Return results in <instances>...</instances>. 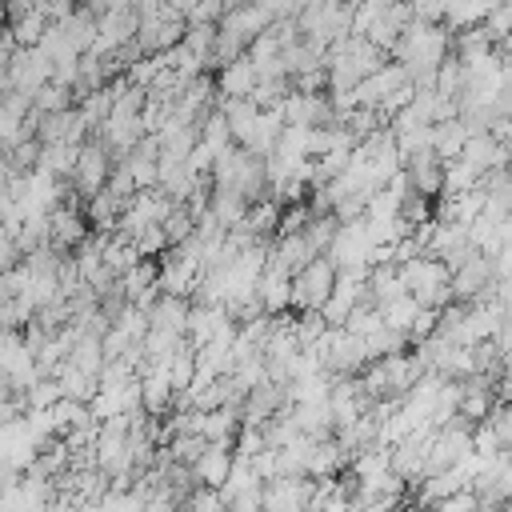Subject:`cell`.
<instances>
[{"label": "cell", "mask_w": 512, "mask_h": 512, "mask_svg": "<svg viewBox=\"0 0 512 512\" xmlns=\"http://www.w3.org/2000/svg\"><path fill=\"white\" fill-rule=\"evenodd\" d=\"M448 52H452V36L436 20H412L400 32L396 48H392V56L408 68V76H412L416 88H428V84L436 88V68L444 64Z\"/></svg>", "instance_id": "obj_1"}, {"label": "cell", "mask_w": 512, "mask_h": 512, "mask_svg": "<svg viewBox=\"0 0 512 512\" xmlns=\"http://www.w3.org/2000/svg\"><path fill=\"white\" fill-rule=\"evenodd\" d=\"M400 276H404V288L424 304V308H444L452 304V268L432 256V252H416L408 260H400Z\"/></svg>", "instance_id": "obj_2"}, {"label": "cell", "mask_w": 512, "mask_h": 512, "mask_svg": "<svg viewBox=\"0 0 512 512\" xmlns=\"http://www.w3.org/2000/svg\"><path fill=\"white\" fill-rule=\"evenodd\" d=\"M112 164H116V152L100 140V136H88L84 144H80V156H76V168H72V176H68V184H72V196L84 204V200H92L104 184H108V176H112Z\"/></svg>", "instance_id": "obj_3"}, {"label": "cell", "mask_w": 512, "mask_h": 512, "mask_svg": "<svg viewBox=\"0 0 512 512\" xmlns=\"http://www.w3.org/2000/svg\"><path fill=\"white\" fill-rule=\"evenodd\" d=\"M336 276H340V268L332 264V256L316 252L300 272H292V308H324Z\"/></svg>", "instance_id": "obj_4"}, {"label": "cell", "mask_w": 512, "mask_h": 512, "mask_svg": "<svg viewBox=\"0 0 512 512\" xmlns=\"http://www.w3.org/2000/svg\"><path fill=\"white\" fill-rule=\"evenodd\" d=\"M492 284H496V264L480 248L452 268V296L456 300H480V296L492 292Z\"/></svg>", "instance_id": "obj_5"}, {"label": "cell", "mask_w": 512, "mask_h": 512, "mask_svg": "<svg viewBox=\"0 0 512 512\" xmlns=\"http://www.w3.org/2000/svg\"><path fill=\"white\" fill-rule=\"evenodd\" d=\"M328 404H332V424H336V432H344V428H352V424L372 408V396L364 392L360 376H332Z\"/></svg>", "instance_id": "obj_6"}, {"label": "cell", "mask_w": 512, "mask_h": 512, "mask_svg": "<svg viewBox=\"0 0 512 512\" xmlns=\"http://www.w3.org/2000/svg\"><path fill=\"white\" fill-rule=\"evenodd\" d=\"M372 232H368V220H348L336 228L332 244H328V256L336 268H352V264H372Z\"/></svg>", "instance_id": "obj_7"}, {"label": "cell", "mask_w": 512, "mask_h": 512, "mask_svg": "<svg viewBox=\"0 0 512 512\" xmlns=\"http://www.w3.org/2000/svg\"><path fill=\"white\" fill-rule=\"evenodd\" d=\"M8 80H12V88L36 96V88L52 80V60H48V52H44L40 44H20V48L12 52V60H8Z\"/></svg>", "instance_id": "obj_8"}, {"label": "cell", "mask_w": 512, "mask_h": 512, "mask_svg": "<svg viewBox=\"0 0 512 512\" xmlns=\"http://www.w3.org/2000/svg\"><path fill=\"white\" fill-rule=\"evenodd\" d=\"M280 116L284 124H304V128H328L336 124V112H332V100L328 92H288L284 104H280Z\"/></svg>", "instance_id": "obj_9"}, {"label": "cell", "mask_w": 512, "mask_h": 512, "mask_svg": "<svg viewBox=\"0 0 512 512\" xmlns=\"http://www.w3.org/2000/svg\"><path fill=\"white\" fill-rule=\"evenodd\" d=\"M92 232V224H88V216H84V208L80 204H56L52 212H48V244L52 248H60V252H72L84 236Z\"/></svg>", "instance_id": "obj_10"}, {"label": "cell", "mask_w": 512, "mask_h": 512, "mask_svg": "<svg viewBox=\"0 0 512 512\" xmlns=\"http://www.w3.org/2000/svg\"><path fill=\"white\" fill-rule=\"evenodd\" d=\"M36 136H40L44 144H48V140L84 144V140L92 136V128H88V120H84L80 104H68V108H60V112H44V116H40V128H36Z\"/></svg>", "instance_id": "obj_11"}, {"label": "cell", "mask_w": 512, "mask_h": 512, "mask_svg": "<svg viewBox=\"0 0 512 512\" xmlns=\"http://www.w3.org/2000/svg\"><path fill=\"white\" fill-rule=\"evenodd\" d=\"M404 172H408V180H412V188L420 196L436 200L444 192V156L436 148H420V152L404 156Z\"/></svg>", "instance_id": "obj_12"}, {"label": "cell", "mask_w": 512, "mask_h": 512, "mask_svg": "<svg viewBox=\"0 0 512 512\" xmlns=\"http://www.w3.org/2000/svg\"><path fill=\"white\" fill-rule=\"evenodd\" d=\"M408 80H412V76H408V68H404L400 60H392V64L384 60L376 72H368L364 80H356V88H352V92H356V104H372V108H376L388 92H396V88H400V84H408Z\"/></svg>", "instance_id": "obj_13"}, {"label": "cell", "mask_w": 512, "mask_h": 512, "mask_svg": "<svg viewBox=\"0 0 512 512\" xmlns=\"http://www.w3.org/2000/svg\"><path fill=\"white\" fill-rule=\"evenodd\" d=\"M308 500H312V476H272V480H264V508L292 512V508H308Z\"/></svg>", "instance_id": "obj_14"}, {"label": "cell", "mask_w": 512, "mask_h": 512, "mask_svg": "<svg viewBox=\"0 0 512 512\" xmlns=\"http://www.w3.org/2000/svg\"><path fill=\"white\" fill-rule=\"evenodd\" d=\"M144 132H148V128H144V112H124V108H112L108 120L100 124V140H104L116 156H124Z\"/></svg>", "instance_id": "obj_15"}, {"label": "cell", "mask_w": 512, "mask_h": 512, "mask_svg": "<svg viewBox=\"0 0 512 512\" xmlns=\"http://www.w3.org/2000/svg\"><path fill=\"white\" fill-rule=\"evenodd\" d=\"M256 84H260V72H256V64H252V56H248V52L216 68V92H220L224 100L252 96V92H256Z\"/></svg>", "instance_id": "obj_16"}, {"label": "cell", "mask_w": 512, "mask_h": 512, "mask_svg": "<svg viewBox=\"0 0 512 512\" xmlns=\"http://www.w3.org/2000/svg\"><path fill=\"white\" fill-rule=\"evenodd\" d=\"M256 296H260V308L272 312V316L292 312V272H284V268H276L268 260L260 280H256Z\"/></svg>", "instance_id": "obj_17"}, {"label": "cell", "mask_w": 512, "mask_h": 512, "mask_svg": "<svg viewBox=\"0 0 512 512\" xmlns=\"http://www.w3.org/2000/svg\"><path fill=\"white\" fill-rule=\"evenodd\" d=\"M140 408L148 416H168L176 408V384L168 376V368H148L140 372Z\"/></svg>", "instance_id": "obj_18"}, {"label": "cell", "mask_w": 512, "mask_h": 512, "mask_svg": "<svg viewBox=\"0 0 512 512\" xmlns=\"http://www.w3.org/2000/svg\"><path fill=\"white\" fill-rule=\"evenodd\" d=\"M312 256H316V248L308 244L304 232H276V240H272V248H268V260H272L276 268H284V272H300Z\"/></svg>", "instance_id": "obj_19"}, {"label": "cell", "mask_w": 512, "mask_h": 512, "mask_svg": "<svg viewBox=\"0 0 512 512\" xmlns=\"http://www.w3.org/2000/svg\"><path fill=\"white\" fill-rule=\"evenodd\" d=\"M220 108H224V116H228V128H232V140L236 144H252V136H256V124H260V104L252 100V96H236V100H220Z\"/></svg>", "instance_id": "obj_20"}, {"label": "cell", "mask_w": 512, "mask_h": 512, "mask_svg": "<svg viewBox=\"0 0 512 512\" xmlns=\"http://www.w3.org/2000/svg\"><path fill=\"white\" fill-rule=\"evenodd\" d=\"M188 312H192V300L188 296L160 292V300L148 308V328H168V332L188 336Z\"/></svg>", "instance_id": "obj_21"}, {"label": "cell", "mask_w": 512, "mask_h": 512, "mask_svg": "<svg viewBox=\"0 0 512 512\" xmlns=\"http://www.w3.org/2000/svg\"><path fill=\"white\" fill-rule=\"evenodd\" d=\"M228 308L224 304H212V300H192V312H188V340L192 344H208L224 324H228Z\"/></svg>", "instance_id": "obj_22"}, {"label": "cell", "mask_w": 512, "mask_h": 512, "mask_svg": "<svg viewBox=\"0 0 512 512\" xmlns=\"http://www.w3.org/2000/svg\"><path fill=\"white\" fill-rule=\"evenodd\" d=\"M232 464H236V452H232V444H204V452L196 456V464H192V472H196V480L200 484H224L228 480V472H232Z\"/></svg>", "instance_id": "obj_23"}, {"label": "cell", "mask_w": 512, "mask_h": 512, "mask_svg": "<svg viewBox=\"0 0 512 512\" xmlns=\"http://www.w3.org/2000/svg\"><path fill=\"white\" fill-rule=\"evenodd\" d=\"M492 376H468V380H460V416L464 420H472V424H480L488 412H492V384H488Z\"/></svg>", "instance_id": "obj_24"}, {"label": "cell", "mask_w": 512, "mask_h": 512, "mask_svg": "<svg viewBox=\"0 0 512 512\" xmlns=\"http://www.w3.org/2000/svg\"><path fill=\"white\" fill-rule=\"evenodd\" d=\"M240 404H220V408H208L204 412V424H200V436L212 440V444H232L236 448V432H240Z\"/></svg>", "instance_id": "obj_25"}, {"label": "cell", "mask_w": 512, "mask_h": 512, "mask_svg": "<svg viewBox=\"0 0 512 512\" xmlns=\"http://www.w3.org/2000/svg\"><path fill=\"white\" fill-rule=\"evenodd\" d=\"M292 416H296L300 432H308V436H320V440H324V436L336 432L328 396H320V400H296V404H292Z\"/></svg>", "instance_id": "obj_26"}, {"label": "cell", "mask_w": 512, "mask_h": 512, "mask_svg": "<svg viewBox=\"0 0 512 512\" xmlns=\"http://www.w3.org/2000/svg\"><path fill=\"white\" fill-rule=\"evenodd\" d=\"M124 208H128V200H120L112 188H100L92 200H84V216H88V224L100 228V232H116V220H120Z\"/></svg>", "instance_id": "obj_27"}, {"label": "cell", "mask_w": 512, "mask_h": 512, "mask_svg": "<svg viewBox=\"0 0 512 512\" xmlns=\"http://www.w3.org/2000/svg\"><path fill=\"white\" fill-rule=\"evenodd\" d=\"M208 208L216 212V220L224 224V228H232V224H240L244 220V212L252 208L236 188H228V184H212L208 188Z\"/></svg>", "instance_id": "obj_28"}, {"label": "cell", "mask_w": 512, "mask_h": 512, "mask_svg": "<svg viewBox=\"0 0 512 512\" xmlns=\"http://www.w3.org/2000/svg\"><path fill=\"white\" fill-rule=\"evenodd\" d=\"M56 380H60L64 396H72V400H84V404H88V400L100 392V376H92V372L76 368L68 356L60 360V368H56Z\"/></svg>", "instance_id": "obj_29"}, {"label": "cell", "mask_w": 512, "mask_h": 512, "mask_svg": "<svg viewBox=\"0 0 512 512\" xmlns=\"http://www.w3.org/2000/svg\"><path fill=\"white\" fill-rule=\"evenodd\" d=\"M60 28H64V36L80 48V52H88L92 44H96V8H88V4H80V8H72L64 20H56Z\"/></svg>", "instance_id": "obj_30"}, {"label": "cell", "mask_w": 512, "mask_h": 512, "mask_svg": "<svg viewBox=\"0 0 512 512\" xmlns=\"http://www.w3.org/2000/svg\"><path fill=\"white\" fill-rule=\"evenodd\" d=\"M468 136H472V132H468V124H464L460 116H448V120L432 124V148H436L444 160L460 156V148H464V140H468Z\"/></svg>", "instance_id": "obj_31"}, {"label": "cell", "mask_w": 512, "mask_h": 512, "mask_svg": "<svg viewBox=\"0 0 512 512\" xmlns=\"http://www.w3.org/2000/svg\"><path fill=\"white\" fill-rule=\"evenodd\" d=\"M76 156H80V144L48 140V144L40 148V164H36V168H44V172H52V176L68 180V176H72V168H76Z\"/></svg>", "instance_id": "obj_32"}, {"label": "cell", "mask_w": 512, "mask_h": 512, "mask_svg": "<svg viewBox=\"0 0 512 512\" xmlns=\"http://www.w3.org/2000/svg\"><path fill=\"white\" fill-rule=\"evenodd\" d=\"M68 360L76 364V368H84V372H92V376H100V368H104V340L96 336V332H80L76 340H72V348H68Z\"/></svg>", "instance_id": "obj_33"}, {"label": "cell", "mask_w": 512, "mask_h": 512, "mask_svg": "<svg viewBox=\"0 0 512 512\" xmlns=\"http://www.w3.org/2000/svg\"><path fill=\"white\" fill-rule=\"evenodd\" d=\"M76 104H80V112H84L92 136H100V124H104L108 112H112V88H108V84H104V88H92V92H84Z\"/></svg>", "instance_id": "obj_34"}, {"label": "cell", "mask_w": 512, "mask_h": 512, "mask_svg": "<svg viewBox=\"0 0 512 512\" xmlns=\"http://www.w3.org/2000/svg\"><path fill=\"white\" fill-rule=\"evenodd\" d=\"M48 24H52L48 8H44V4H36L28 16H20V20H16V24H8V28H12L16 44H40V36L48 32Z\"/></svg>", "instance_id": "obj_35"}, {"label": "cell", "mask_w": 512, "mask_h": 512, "mask_svg": "<svg viewBox=\"0 0 512 512\" xmlns=\"http://www.w3.org/2000/svg\"><path fill=\"white\" fill-rule=\"evenodd\" d=\"M180 44L200 60V68H208L212 64V48H216V24H188Z\"/></svg>", "instance_id": "obj_36"}, {"label": "cell", "mask_w": 512, "mask_h": 512, "mask_svg": "<svg viewBox=\"0 0 512 512\" xmlns=\"http://www.w3.org/2000/svg\"><path fill=\"white\" fill-rule=\"evenodd\" d=\"M420 300L412 296V292H404V296H396V300H388V304H380V312H384V324H392V328H400V332H408L412 328V320L420 316Z\"/></svg>", "instance_id": "obj_37"}, {"label": "cell", "mask_w": 512, "mask_h": 512, "mask_svg": "<svg viewBox=\"0 0 512 512\" xmlns=\"http://www.w3.org/2000/svg\"><path fill=\"white\" fill-rule=\"evenodd\" d=\"M468 188H480V172L464 156L444 160V192H468Z\"/></svg>", "instance_id": "obj_38"}, {"label": "cell", "mask_w": 512, "mask_h": 512, "mask_svg": "<svg viewBox=\"0 0 512 512\" xmlns=\"http://www.w3.org/2000/svg\"><path fill=\"white\" fill-rule=\"evenodd\" d=\"M168 376H172L176 392H184V388L196 380V344H192V340H184V344L176 348V356L168 360Z\"/></svg>", "instance_id": "obj_39"}, {"label": "cell", "mask_w": 512, "mask_h": 512, "mask_svg": "<svg viewBox=\"0 0 512 512\" xmlns=\"http://www.w3.org/2000/svg\"><path fill=\"white\" fill-rule=\"evenodd\" d=\"M40 148H44L40 136H24V140H16V144L4 152V160H8L12 172H32V168L40 164Z\"/></svg>", "instance_id": "obj_40"}, {"label": "cell", "mask_w": 512, "mask_h": 512, "mask_svg": "<svg viewBox=\"0 0 512 512\" xmlns=\"http://www.w3.org/2000/svg\"><path fill=\"white\" fill-rule=\"evenodd\" d=\"M464 60L452 52V56H444V64L436 68V92H444V96H460L464 92Z\"/></svg>", "instance_id": "obj_41"}, {"label": "cell", "mask_w": 512, "mask_h": 512, "mask_svg": "<svg viewBox=\"0 0 512 512\" xmlns=\"http://www.w3.org/2000/svg\"><path fill=\"white\" fill-rule=\"evenodd\" d=\"M36 108L40 112H60V108H68V104H76V92L68 88V84H60V80H48V84H40L36 88Z\"/></svg>", "instance_id": "obj_42"}, {"label": "cell", "mask_w": 512, "mask_h": 512, "mask_svg": "<svg viewBox=\"0 0 512 512\" xmlns=\"http://www.w3.org/2000/svg\"><path fill=\"white\" fill-rule=\"evenodd\" d=\"M60 396H64L60 380H56V376H40V380L28 388V408H52Z\"/></svg>", "instance_id": "obj_43"}, {"label": "cell", "mask_w": 512, "mask_h": 512, "mask_svg": "<svg viewBox=\"0 0 512 512\" xmlns=\"http://www.w3.org/2000/svg\"><path fill=\"white\" fill-rule=\"evenodd\" d=\"M224 8H228V0H192L188 12H184V20L188 24H220L224 20Z\"/></svg>", "instance_id": "obj_44"}, {"label": "cell", "mask_w": 512, "mask_h": 512, "mask_svg": "<svg viewBox=\"0 0 512 512\" xmlns=\"http://www.w3.org/2000/svg\"><path fill=\"white\" fill-rule=\"evenodd\" d=\"M484 420L492 424V432L500 436V444H504V448H512V400H508V396H504V400H496V404H492V412H488Z\"/></svg>", "instance_id": "obj_45"}, {"label": "cell", "mask_w": 512, "mask_h": 512, "mask_svg": "<svg viewBox=\"0 0 512 512\" xmlns=\"http://www.w3.org/2000/svg\"><path fill=\"white\" fill-rule=\"evenodd\" d=\"M168 248V236H164V224H148L140 236H136V252L140 256H160Z\"/></svg>", "instance_id": "obj_46"}, {"label": "cell", "mask_w": 512, "mask_h": 512, "mask_svg": "<svg viewBox=\"0 0 512 512\" xmlns=\"http://www.w3.org/2000/svg\"><path fill=\"white\" fill-rule=\"evenodd\" d=\"M20 264V248H16V232L8 224H0V272Z\"/></svg>", "instance_id": "obj_47"}, {"label": "cell", "mask_w": 512, "mask_h": 512, "mask_svg": "<svg viewBox=\"0 0 512 512\" xmlns=\"http://www.w3.org/2000/svg\"><path fill=\"white\" fill-rule=\"evenodd\" d=\"M412 12H416V20H436V24H444V0H412Z\"/></svg>", "instance_id": "obj_48"}, {"label": "cell", "mask_w": 512, "mask_h": 512, "mask_svg": "<svg viewBox=\"0 0 512 512\" xmlns=\"http://www.w3.org/2000/svg\"><path fill=\"white\" fill-rule=\"evenodd\" d=\"M492 340H496V348H500V352H512V312H504V316H500V324H496V336H492Z\"/></svg>", "instance_id": "obj_49"}, {"label": "cell", "mask_w": 512, "mask_h": 512, "mask_svg": "<svg viewBox=\"0 0 512 512\" xmlns=\"http://www.w3.org/2000/svg\"><path fill=\"white\" fill-rule=\"evenodd\" d=\"M316 4H328V0H300V8H316Z\"/></svg>", "instance_id": "obj_50"}, {"label": "cell", "mask_w": 512, "mask_h": 512, "mask_svg": "<svg viewBox=\"0 0 512 512\" xmlns=\"http://www.w3.org/2000/svg\"><path fill=\"white\" fill-rule=\"evenodd\" d=\"M104 4H112V0H92V4H88V8H96V12H100V8H104Z\"/></svg>", "instance_id": "obj_51"}, {"label": "cell", "mask_w": 512, "mask_h": 512, "mask_svg": "<svg viewBox=\"0 0 512 512\" xmlns=\"http://www.w3.org/2000/svg\"><path fill=\"white\" fill-rule=\"evenodd\" d=\"M80 4H92V0H80Z\"/></svg>", "instance_id": "obj_52"}, {"label": "cell", "mask_w": 512, "mask_h": 512, "mask_svg": "<svg viewBox=\"0 0 512 512\" xmlns=\"http://www.w3.org/2000/svg\"><path fill=\"white\" fill-rule=\"evenodd\" d=\"M228 4H232V0H228Z\"/></svg>", "instance_id": "obj_53"}]
</instances>
